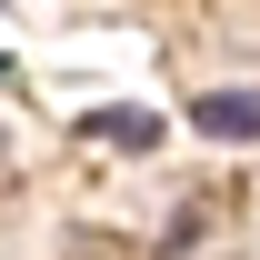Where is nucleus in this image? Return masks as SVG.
<instances>
[{
	"mask_svg": "<svg viewBox=\"0 0 260 260\" xmlns=\"http://www.w3.org/2000/svg\"><path fill=\"white\" fill-rule=\"evenodd\" d=\"M190 120L210 130V140H250L260 130V90H210V100H190Z\"/></svg>",
	"mask_w": 260,
	"mask_h": 260,
	"instance_id": "1",
	"label": "nucleus"
},
{
	"mask_svg": "<svg viewBox=\"0 0 260 260\" xmlns=\"http://www.w3.org/2000/svg\"><path fill=\"white\" fill-rule=\"evenodd\" d=\"M150 130H160L150 110H100V120H90V140H110V150H150Z\"/></svg>",
	"mask_w": 260,
	"mask_h": 260,
	"instance_id": "2",
	"label": "nucleus"
}]
</instances>
